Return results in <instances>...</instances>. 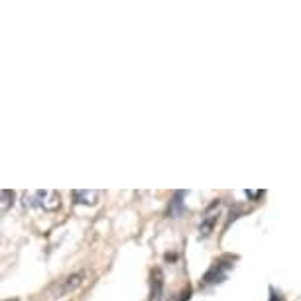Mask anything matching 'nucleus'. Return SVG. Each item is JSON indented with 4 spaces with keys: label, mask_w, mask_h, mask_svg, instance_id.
<instances>
[{
    "label": "nucleus",
    "mask_w": 301,
    "mask_h": 301,
    "mask_svg": "<svg viewBox=\"0 0 301 301\" xmlns=\"http://www.w3.org/2000/svg\"><path fill=\"white\" fill-rule=\"evenodd\" d=\"M83 278H85V274L83 272H77V274H71V276H67L65 280H61V284H55L53 286V298H61V296H65V294H71V292H75L81 284H83Z\"/></svg>",
    "instance_id": "nucleus-1"
},
{
    "label": "nucleus",
    "mask_w": 301,
    "mask_h": 301,
    "mask_svg": "<svg viewBox=\"0 0 301 301\" xmlns=\"http://www.w3.org/2000/svg\"><path fill=\"white\" fill-rule=\"evenodd\" d=\"M73 203L77 205H97L99 203V191H91V189H79V191H73Z\"/></svg>",
    "instance_id": "nucleus-2"
},
{
    "label": "nucleus",
    "mask_w": 301,
    "mask_h": 301,
    "mask_svg": "<svg viewBox=\"0 0 301 301\" xmlns=\"http://www.w3.org/2000/svg\"><path fill=\"white\" fill-rule=\"evenodd\" d=\"M161 294H163V274L159 268H155L151 272V290L148 301H161Z\"/></svg>",
    "instance_id": "nucleus-3"
},
{
    "label": "nucleus",
    "mask_w": 301,
    "mask_h": 301,
    "mask_svg": "<svg viewBox=\"0 0 301 301\" xmlns=\"http://www.w3.org/2000/svg\"><path fill=\"white\" fill-rule=\"evenodd\" d=\"M36 195H38V199H41L39 205H41L43 209L55 211V209L59 207V193H57V191H38Z\"/></svg>",
    "instance_id": "nucleus-4"
},
{
    "label": "nucleus",
    "mask_w": 301,
    "mask_h": 301,
    "mask_svg": "<svg viewBox=\"0 0 301 301\" xmlns=\"http://www.w3.org/2000/svg\"><path fill=\"white\" fill-rule=\"evenodd\" d=\"M223 270H225L223 264H215V266L205 274V278H203L205 284H211V282H223V280H225V272H223Z\"/></svg>",
    "instance_id": "nucleus-5"
},
{
    "label": "nucleus",
    "mask_w": 301,
    "mask_h": 301,
    "mask_svg": "<svg viewBox=\"0 0 301 301\" xmlns=\"http://www.w3.org/2000/svg\"><path fill=\"white\" fill-rule=\"evenodd\" d=\"M215 221H217V217H207V221H205V223L199 226V236H201V238H207V236L213 232Z\"/></svg>",
    "instance_id": "nucleus-6"
},
{
    "label": "nucleus",
    "mask_w": 301,
    "mask_h": 301,
    "mask_svg": "<svg viewBox=\"0 0 301 301\" xmlns=\"http://www.w3.org/2000/svg\"><path fill=\"white\" fill-rule=\"evenodd\" d=\"M14 201V191H8V189H2V211H6L10 207V203Z\"/></svg>",
    "instance_id": "nucleus-7"
},
{
    "label": "nucleus",
    "mask_w": 301,
    "mask_h": 301,
    "mask_svg": "<svg viewBox=\"0 0 301 301\" xmlns=\"http://www.w3.org/2000/svg\"><path fill=\"white\" fill-rule=\"evenodd\" d=\"M246 195H248V197H252V199H256V197H260V195H262V191H246Z\"/></svg>",
    "instance_id": "nucleus-8"
}]
</instances>
